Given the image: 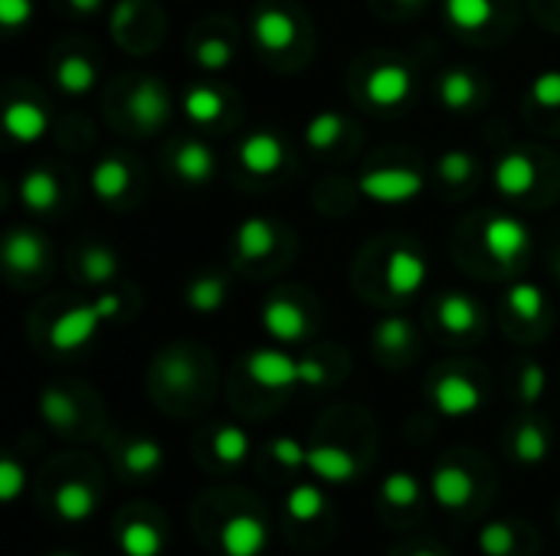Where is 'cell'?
Segmentation results:
<instances>
[{
	"instance_id": "obj_1",
	"label": "cell",
	"mask_w": 560,
	"mask_h": 556,
	"mask_svg": "<svg viewBox=\"0 0 560 556\" xmlns=\"http://www.w3.org/2000/svg\"><path fill=\"white\" fill-rule=\"evenodd\" d=\"M118 311H121V295H118V292H105V295H98L92 305L69 308V311L59 315L56 324L49 328V344H52V351H62V354H66V351L85 347L105 321L118 318Z\"/></svg>"
},
{
	"instance_id": "obj_2",
	"label": "cell",
	"mask_w": 560,
	"mask_h": 556,
	"mask_svg": "<svg viewBox=\"0 0 560 556\" xmlns=\"http://www.w3.org/2000/svg\"><path fill=\"white\" fill-rule=\"evenodd\" d=\"M410 95H413V72L400 59L374 62L371 72L364 75V98L381 111L404 108L410 102Z\"/></svg>"
},
{
	"instance_id": "obj_3",
	"label": "cell",
	"mask_w": 560,
	"mask_h": 556,
	"mask_svg": "<svg viewBox=\"0 0 560 556\" xmlns=\"http://www.w3.org/2000/svg\"><path fill=\"white\" fill-rule=\"evenodd\" d=\"M358 187L374 203H407L423 193V177L413 167H371L358 177Z\"/></svg>"
},
{
	"instance_id": "obj_4",
	"label": "cell",
	"mask_w": 560,
	"mask_h": 556,
	"mask_svg": "<svg viewBox=\"0 0 560 556\" xmlns=\"http://www.w3.org/2000/svg\"><path fill=\"white\" fill-rule=\"evenodd\" d=\"M482 246L486 252L502 262L505 269H515V262L522 256H528V246H532V233L528 226L518 220V216H509V213H495L486 220L482 226Z\"/></svg>"
},
{
	"instance_id": "obj_5",
	"label": "cell",
	"mask_w": 560,
	"mask_h": 556,
	"mask_svg": "<svg viewBox=\"0 0 560 556\" xmlns=\"http://www.w3.org/2000/svg\"><path fill=\"white\" fill-rule=\"evenodd\" d=\"M253 39H256L259 52H266V56L289 52L299 39V23H295L292 10H285L279 3L259 7L253 13Z\"/></svg>"
},
{
	"instance_id": "obj_6",
	"label": "cell",
	"mask_w": 560,
	"mask_h": 556,
	"mask_svg": "<svg viewBox=\"0 0 560 556\" xmlns=\"http://www.w3.org/2000/svg\"><path fill=\"white\" fill-rule=\"evenodd\" d=\"M125 111L138 131H154L171 115V95L161 79H138V85L125 98Z\"/></svg>"
},
{
	"instance_id": "obj_7",
	"label": "cell",
	"mask_w": 560,
	"mask_h": 556,
	"mask_svg": "<svg viewBox=\"0 0 560 556\" xmlns=\"http://www.w3.org/2000/svg\"><path fill=\"white\" fill-rule=\"evenodd\" d=\"M240 167L253 177H272L285 167V141L276 131H253L240 141Z\"/></svg>"
},
{
	"instance_id": "obj_8",
	"label": "cell",
	"mask_w": 560,
	"mask_h": 556,
	"mask_svg": "<svg viewBox=\"0 0 560 556\" xmlns=\"http://www.w3.org/2000/svg\"><path fill=\"white\" fill-rule=\"evenodd\" d=\"M262 328L272 341L282 344H299L308 334V315L302 311V305L289 295H272L262 305Z\"/></svg>"
},
{
	"instance_id": "obj_9",
	"label": "cell",
	"mask_w": 560,
	"mask_h": 556,
	"mask_svg": "<svg viewBox=\"0 0 560 556\" xmlns=\"http://www.w3.org/2000/svg\"><path fill=\"white\" fill-rule=\"evenodd\" d=\"M246 374L266 390H285L302 383V360L282 351H253L246 357Z\"/></svg>"
},
{
	"instance_id": "obj_10",
	"label": "cell",
	"mask_w": 560,
	"mask_h": 556,
	"mask_svg": "<svg viewBox=\"0 0 560 556\" xmlns=\"http://www.w3.org/2000/svg\"><path fill=\"white\" fill-rule=\"evenodd\" d=\"M46 259H49V246L39 233L33 229H10L7 239H3V262L10 272L16 275H36L46 269Z\"/></svg>"
},
{
	"instance_id": "obj_11",
	"label": "cell",
	"mask_w": 560,
	"mask_h": 556,
	"mask_svg": "<svg viewBox=\"0 0 560 556\" xmlns=\"http://www.w3.org/2000/svg\"><path fill=\"white\" fill-rule=\"evenodd\" d=\"M433 403H436V410H440L443 416L463 419V416H472V413L482 406V393H479V387H476L469 377H463V374H446V377H440L436 387H433Z\"/></svg>"
},
{
	"instance_id": "obj_12",
	"label": "cell",
	"mask_w": 560,
	"mask_h": 556,
	"mask_svg": "<svg viewBox=\"0 0 560 556\" xmlns=\"http://www.w3.org/2000/svg\"><path fill=\"white\" fill-rule=\"evenodd\" d=\"M427 282V259L413 246H397L387 256V288L397 298H410Z\"/></svg>"
},
{
	"instance_id": "obj_13",
	"label": "cell",
	"mask_w": 560,
	"mask_h": 556,
	"mask_svg": "<svg viewBox=\"0 0 560 556\" xmlns=\"http://www.w3.org/2000/svg\"><path fill=\"white\" fill-rule=\"evenodd\" d=\"M3 131L20 144H33L49 131V115L33 98H13L3 108Z\"/></svg>"
},
{
	"instance_id": "obj_14",
	"label": "cell",
	"mask_w": 560,
	"mask_h": 556,
	"mask_svg": "<svg viewBox=\"0 0 560 556\" xmlns=\"http://www.w3.org/2000/svg\"><path fill=\"white\" fill-rule=\"evenodd\" d=\"M276 242H279V233L262 216H246L236 226V233H233V249H236L240 262H262V259H269Z\"/></svg>"
},
{
	"instance_id": "obj_15",
	"label": "cell",
	"mask_w": 560,
	"mask_h": 556,
	"mask_svg": "<svg viewBox=\"0 0 560 556\" xmlns=\"http://www.w3.org/2000/svg\"><path fill=\"white\" fill-rule=\"evenodd\" d=\"M538 184V164L525 151H512L495 164V190L505 197H525Z\"/></svg>"
},
{
	"instance_id": "obj_16",
	"label": "cell",
	"mask_w": 560,
	"mask_h": 556,
	"mask_svg": "<svg viewBox=\"0 0 560 556\" xmlns=\"http://www.w3.org/2000/svg\"><path fill=\"white\" fill-rule=\"evenodd\" d=\"M436 92H440V105L443 108H450V111H472L476 102H479V75L463 69V66H453V69L440 72Z\"/></svg>"
},
{
	"instance_id": "obj_17",
	"label": "cell",
	"mask_w": 560,
	"mask_h": 556,
	"mask_svg": "<svg viewBox=\"0 0 560 556\" xmlns=\"http://www.w3.org/2000/svg\"><path fill=\"white\" fill-rule=\"evenodd\" d=\"M171 161H174L177 177L187 180V184H194V187L207 184V180L213 177V170H217V154H213V147H210L207 141H197V138L180 141Z\"/></svg>"
},
{
	"instance_id": "obj_18",
	"label": "cell",
	"mask_w": 560,
	"mask_h": 556,
	"mask_svg": "<svg viewBox=\"0 0 560 556\" xmlns=\"http://www.w3.org/2000/svg\"><path fill=\"white\" fill-rule=\"evenodd\" d=\"M436 321L446 334H456V338H466L472 334L479 324H482V311L479 305L463 295V292H450L436 301Z\"/></svg>"
},
{
	"instance_id": "obj_19",
	"label": "cell",
	"mask_w": 560,
	"mask_h": 556,
	"mask_svg": "<svg viewBox=\"0 0 560 556\" xmlns=\"http://www.w3.org/2000/svg\"><path fill=\"white\" fill-rule=\"evenodd\" d=\"M16 193H20V203H23L30 213L46 216V213L56 210V203H59V180H56L52 170L33 167V170H26V174L20 177Z\"/></svg>"
},
{
	"instance_id": "obj_20",
	"label": "cell",
	"mask_w": 560,
	"mask_h": 556,
	"mask_svg": "<svg viewBox=\"0 0 560 556\" xmlns=\"http://www.w3.org/2000/svg\"><path fill=\"white\" fill-rule=\"evenodd\" d=\"M220 547L226 556H256L266 547V528L249 514H236L223 524Z\"/></svg>"
},
{
	"instance_id": "obj_21",
	"label": "cell",
	"mask_w": 560,
	"mask_h": 556,
	"mask_svg": "<svg viewBox=\"0 0 560 556\" xmlns=\"http://www.w3.org/2000/svg\"><path fill=\"white\" fill-rule=\"evenodd\" d=\"M89 187H92V193L98 200L112 203V200H118V197L128 193V187H131V167L121 157H105V161H98L92 167Z\"/></svg>"
},
{
	"instance_id": "obj_22",
	"label": "cell",
	"mask_w": 560,
	"mask_h": 556,
	"mask_svg": "<svg viewBox=\"0 0 560 556\" xmlns=\"http://www.w3.org/2000/svg\"><path fill=\"white\" fill-rule=\"evenodd\" d=\"M430 488H433V498H436L443 508H466L476 485H472V475H469L466 469H459V465H443V469L433 472Z\"/></svg>"
},
{
	"instance_id": "obj_23",
	"label": "cell",
	"mask_w": 560,
	"mask_h": 556,
	"mask_svg": "<svg viewBox=\"0 0 560 556\" xmlns=\"http://www.w3.org/2000/svg\"><path fill=\"white\" fill-rule=\"evenodd\" d=\"M180 105H184V115H187L194 125H217L220 115L226 111L223 92H220L217 85H207V82L190 85V88L184 92Z\"/></svg>"
},
{
	"instance_id": "obj_24",
	"label": "cell",
	"mask_w": 560,
	"mask_h": 556,
	"mask_svg": "<svg viewBox=\"0 0 560 556\" xmlns=\"http://www.w3.org/2000/svg\"><path fill=\"white\" fill-rule=\"evenodd\" d=\"M184 301H187L194 311H200V315L220 311L223 301H226V279L217 275V272H200V275H194V279L187 282V288H184Z\"/></svg>"
},
{
	"instance_id": "obj_25",
	"label": "cell",
	"mask_w": 560,
	"mask_h": 556,
	"mask_svg": "<svg viewBox=\"0 0 560 556\" xmlns=\"http://www.w3.org/2000/svg\"><path fill=\"white\" fill-rule=\"evenodd\" d=\"M95 79H98V69L82 52H69L56 62V85L66 95H85L95 85Z\"/></svg>"
},
{
	"instance_id": "obj_26",
	"label": "cell",
	"mask_w": 560,
	"mask_h": 556,
	"mask_svg": "<svg viewBox=\"0 0 560 556\" xmlns=\"http://www.w3.org/2000/svg\"><path fill=\"white\" fill-rule=\"evenodd\" d=\"M308 469L325 478V482H351L358 475V462L351 452L338 449V446H318L308 452Z\"/></svg>"
},
{
	"instance_id": "obj_27",
	"label": "cell",
	"mask_w": 560,
	"mask_h": 556,
	"mask_svg": "<svg viewBox=\"0 0 560 556\" xmlns=\"http://www.w3.org/2000/svg\"><path fill=\"white\" fill-rule=\"evenodd\" d=\"M443 16L463 33H479L495 20V0H443Z\"/></svg>"
},
{
	"instance_id": "obj_28",
	"label": "cell",
	"mask_w": 560,
	"mask_h": 556,
	"mask_svg": "<svg viewBox=\"0 0 560 556\" xmlns=\"http://www.w3.org/2000/svg\"><path fill=\"white\" fill-rule=\"evenodd\" d=\"M56 511L69 524L89 521L92 511H95V492L85 482H66V485L56 488Z\"/></svg>"
},
{
	"instance_id": "obj_29",
	"label": "cell",
	"mask_w": 560,
	"mask_h": 556,
	"mask_svg": "<svg viewBox=\"0 0 560 556\" xmlns=\"http://www.w3.org/2000/svg\"><path fill=\"white\" fill-rule=\"evenodd\" d=\"M505 305L518 321H538L548 311V298L535 282H515L505 292Z\"/></svg>"
},
{
	"instance_id": "obj_30",
	"label": "cell",
	"mask_w": 560,
	"mask_h": 556,
	"mask_svg": "<svg viewBox=\"0 0 560 556\" xmlns=\"http://www.w3.org/2000/svg\"><path fill=\"white\" fill-rule=\"evenodd\" d=\"M39 416L52 426V429H72L75 419H79V406L75 400L59 390V387H46L43 397H39Z\"/></svg>"
},
{
	"instance_id": "obj_31",
	"label": "cell",
	"mask_w": 560,
	"mask_h": 556,
	"mask_svg": "<svg viewBox=\"0 0 560 556\" xmlns=\"http://www.w3.org/2000/svg\"><path fill=\"white\" fill-rule=\"evenodd\" d=\"M118 272V256L108 246H85L79 252V275L89 285H105Z\"/></svg>"
},
{
	"instance_id": "obj_32",
	"label": "cell",
	"mask_w": 560,
	"mask_h": 556,
	"mask_svg": "<svg viewBox=\"0 0 560 556\" xmlns=\"http://www.w3.org/2000/svg\"><path fill=\"white\" fill-rule=\"evenodd\" d=\"M345 118L338 111H318L315 118H308L305 125V144L315 151H328L331 144H338L345 138Z\"/></svg>"
},
{
	"instance_id": "obj_33",
	"label": "cell",
	"mask_w": 560,
	"mask_h": 556,
	"mask_svg": "<svg viewBox=\"0 0 560 556\" xmlns=\"http://www.w3.org/2000/svg\"><path fill=\"white\" fill-rule=\"evenodd\" d=\"M374 344L384 354H404L413 344V324L404 315H390L374 328Z\"/></svg>"
},
{
	"instance_id": "obj_34",
	"label": "cell",
	"mask_w": 560,
	"mask_h": 556,
	"mask_svg": "<svg viewBox=\"0 0 560 556\" xmlns=\"http://www.w3.org/2000/svg\"><path fill=\"white\" fill-rule=\"evenodd\" d=\"M194 62H197L200 69H210V72L226 69V66L233 62V39L223 36V33L203 36V39L194 46Z\"/></svg>"
},
{
	"instance_id": "obj_35",
	"label": "cell",
	"mask_w": 560,
	"mask_h": 556,
	"mask_svg": "<svg viewBox=\"0 0 560 556\" xmlns=\"http://www.w3.org/2000/svg\"><path fill=\"white\" fill-rule=\"evenodd\" d=\"M436 174L446 187H466L476 177V157L469 151H446L436 161Z\"/></svg>"
},
{
	"instance_id": "obj_36",
	"label": "cell",
	"mask_w": 560,
	"mask_h": 556,
	"mask_svg": "<svg viewBox=\"0 0 560 556\" xmlns=\"http://www.w3.org/2000/svg\"><path fill=\"white\" fill-rule=\"evenodd\" d=\"M121 554L125 556H158L161 554V534L148 521H131L121 531Z\"/></svg>"
},
{
	"instance_id": "obj_37",
	"label": "cell",
	"mask_w": 560,
	"mask_h": 556,
	"mask_svg": "<svg viewBox=\"0 0 560 556\" xmlns=\"http://www.w3.org/2000/svg\"><path fill=\"white\" fill-rule=\"evenodd\" d=\"M213 452H217L220 462L240 465V462L249 456V436H246L240 426H223V429H217V436H213Z\"/></svg>"
},
{
	"instance_id": "obj_38",
	"label": "cell",
	"mask_w": 560,
	"mask_h": 556,
	"mask_svg": "<svg viewBox=\"0 0 560 556\" xmlns=\"http://www.w3.org/2000/svg\"><path fill=\"white\" fill-rule=\"evenodd\" d=\"M285 511L295 521H315L325 511V495L315 485H299L289 498H285Z\"/></svg>"
},
{
	"instance_id": "obj_39",
	"label": "cell",
	"mask_w": 560,
	"mask_h": 556,
	"mask_svg": "<svg viewBox=\"0 0 560 556\" xmlns=\"http://www.w3.org/2000/svg\"><path fill=\"white\" fill-rule=\"evenodd\" d=\"M515 456H518L525 465L545 462V456H548V436H545V429L535 426V423H525V426L518 429V436H515Z\"/></svg>"
},
{
	"instance_id": "obj_40",
	"label": "cell",
	"mask_w": 560,
	"mask_h": 556,
	"mask_svg": "<svg viewBox=\"0 0 560 556\" xmlns=\"http://www.w3.org/2000/svg\"><path fill=\"white\" fill-rule=\"evenodd\" d=\"M164 462V449L151 439H138L125 449V469L131 475H148Z\"/></svg>"
},
{
	"instance_id": "obj_41",
	"label": "cell",
	"mask_w": 560,
	"mask_h": 556,
	"mask_svg": "<svg viewBox=\"0 0 560 556\" xmlns=\"http://www.w3.org/2000/svg\"><path fill=\"white\" fill-rule=\"evenodd\" d=\"M384 498L394 505V508H410L420 501V482L410 475V472H394L384 478Z\"/></svg>"
},
{
	"instance_id": "obj_42",
	"label": "cell",
	"mask_w": 560,
	"mask_h": 556,
	"mask_svg": "<svg viewBox=\"0 0 560 556\" xmlns=\"http://www.w3.org/2000/svg\"><path fill=\"white\" fill-rule=\"evenodd\" d=\"M532 102L541 108H560V69H545L532 79Z\"/></svg>"
},
{
	"instance_id": "obj_43",
	"label": "cell",
	"mask_w": 560,
	"mask_h": 556,
	"mask_svg": "<svg viewBox=\"0 0 560 556\" xmlns=\"http://www.w3.org/2000/svg\"><path fill=\"white\" fill-rule=\"evenodd\" d=\"M515 547V534L509 524H486L482 534H479V551L486 556H509Z\"/></svg>"
},
{
	"instance_id": "obj_44",
	"label": "cell",
	"mask_w": 560,
	"mask_h": 556,
	"mask_svg": "<svg viewBox=\"0 0 560 556\" xmlns=\"http://www.w3.org/2000/svg\"><path fill=\"white\" fill-rule=\"evenodd\" d=\"M545 387H548L545 367H541V364H525V367H522V377H518V397H522L525 403H535V400H541Z\"/></svg>"
},
{
	"instance_id": "obj_45",
	"label": "cell",
	"mask_w": 560,
	"mask_h": 556,
	"mask_svg": "<svg viewBox=\"0 0 560 556\" xmlns=\"http://www.w3.org/2000/svg\"><path fill=\"white\" fill-rule=\"evenodd\" d=\"M23 488H26V472L13 459H3L0 462V501H16Z\"/></svg>"
},
{
	"instance_id": "obj_46",
	"label": "cell",
	"mask_w": 560,
	"mask_h": 556,
	"mask_svg": "<svg viewBox=\"0 0 560 556\" xmlns=\"http://www.w3.org/2000/svg\"><path fill=\"white\" fill-rule=\"evenodd\" d=\"M33 16V0H0V23L7 33H16Z\"/></svg>"
},
{
	"instance_id": "obj_47",
	"label": "cell",
	"mask_w": 560,
	"mask_h": 556,
	"mask_svg": "<svg viewBox=\"0 0 560 556\" xmlns=\"http://www.w3.org/2000/svg\"><path fill=\"white\" fill-rule=\"evenodd\" d=\"M272 456H276V462L285 465V469L308 465V452H305L295 439H276V442H272Z\"/></svg>"
},
{
	"instance_id": "obj_48",
	"label": "cell",
	"mask_w": 560,
	"mask_h": 556,
	"mask_svg": "<svg viewBox=\"0 0 560 556\" xmlns=\"http://www.w3.org/2000/svg\"><path fill=\"white\" fill-rule=\"evenodd\" d=\"M164 377H167V383L171 387H190V380H194V367L187 364V360H171L167 364V370H164Z\"/></svg>"
},
{
	"instance_id": "obj_49",
	"label": "cell",
	"mask_w": 560,
	"mask_h": 556,
	"mask_svg": "<svg viewBox=\"0 0 560 556\" xmlns=\"http://www.w3.org/2000/svg\"><path fill=\"white\" fill-rule=\"evenodd\" d=\"M325 380V367L318 360H302V383L305 387H318Z\"/></svg>"
},
{
	"instance_id": "obj_50",
	"label": "cell",
	"mask_w": 560,
	"mask_h": 556,
	"mask_svg": "<svg viewBox=\"0 0 560 556\" xmlns=\"http://www.w3.org/2000/svg\"><path fill=\"white\" fill-rule=\"evenodd\" d=\"M66 3H69V10H75V13H95V10H102L105 0H66Z\"/></svg>"
},
{
	"instance_id": "obj_51",
	"label": "cell",
	"mask_w": 560,
	"mask_h": 556,
	"mask_svg": "<svg viewBox=\"0 0 560 556\" xmlns=\"http://www.w3.org/2000/svg\"><path fill=\"white\" fill-rule=\"evenodd\" d=\"M400 7H407V10H417V7H423L427 0H397Z\"/></svg>"
},
{
	"instance_id": "obj_52",
	"label": "cell",
	"mask_w": 560,
	"mask_h": 556,
	"mask_svg": "<svg viewBox=\"0 0 560 556\" xmlns=\"http://www.w3.org/2000/svg\"><path fill=\"white\" fill-rule=\"evenodd\" d=\"M413 556H440V554H433V551H420V554H413Z\"/></svg>"
},
{
	"instance_id": "obj_53",
	"label": "cell",
	"mask_w": 560,
	"mask_h": 556,
	"mask_svg": "<svg viewBox=\"0 0 560 556\" xmlns=\"http://www.w3.org/2000/svg\"><path fill=\"white\" fill-rule=\"evenodd\" d=\"M555 272H558V279H560V252H558V262H555Z\"/></svg>"
},
{
	"instance_id": "obj_54",
	"label": "cell",
	"mask_w": 560,
	"mask_h": 556,
	"mask_svg": "<svg viewBox=\"0 0 560 556\" xmlns=\"http://www.w3.org/2000/svg\"><path fill=\"white\" fill-rule=\"evenodd\" d=\"M56 556H72V554H56Z\"/></svg>"
},
{
	"instance_id": "obj_55",
	"label": "cell",
	"mask_w": 560,
	"mask_h": 556,
	"mask_svg": "<svg viewBox=\"0 0 560 556\" xmlns=\"http://www.w3.org/2000/svg\"><path fill=\"white\" fill-rule=\"evenodd\" d=\"M558 3H560V0H558Z\"/></svg>"
}]
</instances>
